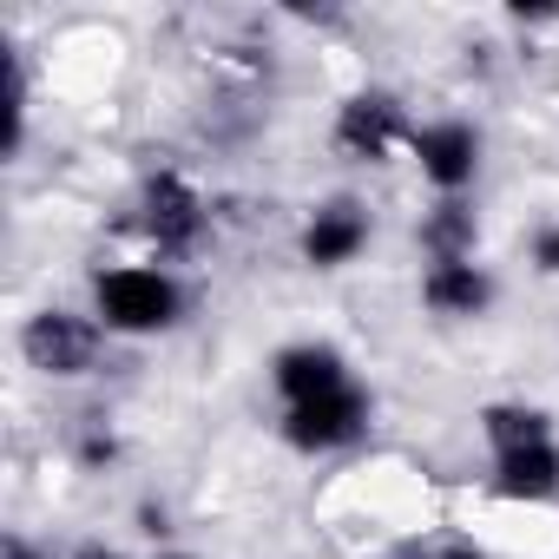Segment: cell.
I'll return each mask as SVG.
<instances>
[{
  "instance_id": "6da1fadb",
  "label": "cell",
  "mask_w": 559,
  "mask_h": 559,
  "mask_svg": "<svg viewBox=\"0 0 559 559\" xmlns=\"http://www.w3.org/2000/svg\"><path fill=\"white\" fill-rule=\"evenodd\" d=\"M93 310H99V323L119 330V336H152V330H171V323H178L185 290L171 284L165 270H139V263H126V270H99Z\"/></svg>"
},
{
  "instance_id": "7a4b0ae2",
  "label": "cell",
  "mask_w": 559,
  "mask_h": 559,
  "mask_svg": "<svg viewBox=\"0 0 559 559\" xmlns=\"http://www.w3.org/2000/svg\"><path fill=\"white\" fill-rule=\"evenodd\" d=\"M21 349H27V362L40 376H86L99 362V323L73 317V310H40L21 330Z\"/></svg>"
},
{
  "instance_id": "3957f363",
  "label": "cell",
  "mask_w": 559,
  "mask_h": 559,
  "mask_svg": "<svg viewBox=\"0 0 559 559\" xmlns=\"http://www.w3.org/2000/svg\"><path fill=\"white\" fill-rule=\"evenodd\" d=\"M139 224L158 237V250H191L204 237V198L178 171H152L139 185Z\"/></svg>"
},
{
  "instance_id": "277c9868",
  "label": "cell",
  "mask_w": 559,
  "mask_h": 559,
  "mask_svg": "<svg viewBox=\"0 0 559 559\" xmlns=\"http://www.w3.org/2000/svg\"><path fill=\"white\" fill-rule=\"evenodd\" d=\"M395 145H402V106H395L389 93H356V99H343V112H336V152H343V158L382 165Z\"/></svg>"
},
{
  "instance_id": "5b68a950",
  "label": "cell",
  "mask_w": 559,
  "mask_h": 559,
  "mask_svg": "<svg viewBox=\"0 0 559 559\" xmlns=\"http://www.w3.org/2000/svg\"><path fill=\"white\" fill-rule=\"evenodd\" d=\"M362 421H369V395H362V389H336V395L297 402V408H290V421H284V435H290L297 448L323 454V448L356 441V435H362Z\"/></svg>"
},
{
  "instance_id": "8992f818",
  "label": "cell",
  "mask_w": 559,
  "mask_h": 559,
  "mask_svg": "<svg viewBox=\"0 0 559 559\" xmlns=\"http://www.w3.org/2000/svg\"><path fill=\"white\" fill-rule=\"evenodd\" d=\"M415 165H421L428 185H441V191L454 198V191L474 185V171H480V132L461 126V119L421 126V132H415Z\"/></svg>"
},
{
  "instance_id": "52a82bcc",
  "label": "cell",
  "mask_w": 559,
  "mask_h": 559,
  "mask_svg": "<svg viewBox=\"0 0 559 559\" xmlns=\"http://www.w3.org/2000/svg\"><path fill=\"white\" fill-rule=\"evenodd\" d=\"M362 243H369V217H362L356 198H336V204H323V211L304 224V263H317V270L356 263Z\"/></svg>"
},
{
  "instance_id": "ba28073f",
  "label": "cell",
  "mask_w": 559,
  "mask_h": 559,
  "mask_svg": "<svg viewBox=\"0 0 559 559\" xmlns=\"http://www.w3.org/2000/svg\"><path fill=\"white\" fill-rule=\"evenodd\" d=\"M270 382L284 389V402L297 408V402H317V395H336V389H349V369H343V356H336L330 343H297V349H284V356H276Z\"/></svg>"
},
{
  "instance_id": "9c48e42d",
  "label": "cell",
  "mask_w": 559,
  "mask_h": 559,
  "mask_svg": "<svg viewBox=\"0 0 559 559\" xmlns=\"http://www.w3.org/2000/svg\"><path fill=\"white\" fill-rule=\"evenodd\" d=\"M421 297H428L435 317H480V310L493 304V276H487L474 257H461V263H435V270L421 276Z\"/></svg>"
},
{
  "instance_id": "30bf717a",
  "label": "cell",
  "mask_w": 559,
  "mask_h": 559,
  "mask_svg": "<svg viewBox=\"0 0 559 559\" xmlns=\"http://www.w3.org/2000/svg\"><path fill=\"white\" fill-rule=\"evenodd\" d=\"M493 487H500L507 500H552V493H559V448H552V441H533V448L500 454Z\"/></svg>"
},
{
  "instance_id": "8fae6325",
  "label": "cell",
  "mask_w": 559,
  "mask_h": 559,
  "mask_svg": "<svg viewBox=\"0 0 559 559\" xmlns=\"http://www.w3.org/2000/svg\"><path fill=\"white\" fill-rule=\"evenodd\" d=\"M474 237H480V224H474V211H467L461 198H448V204H435V211L421 217V250H428L435 263L474 257Z\"/></svg>"
},
{
  "instance_id": "7c38bea8",
  "label": "cell",
  "mask_w": 559,
  "mask_h": 559,
  "mask_svg": "<svg viewBox=\"0 0 559 559\" xmlns=\"http://www.w3.org/2000/svg\"><path fill=\"white\" fill-rule=\"evenodd\" d=\"M480 428H487V441H493V454H513V448H533V441H552V421H546L539 408H520V402H493V408L480 415Z\"/></svg>"
},
{
  "instance_id": "4fadbf2b",
  "label": "cell",
  "mask_w": 559,
  "mask_h": 559,
  "mask_svg": "<svg viewBox=\"0 0 559 559\" xmlns=\"http://www.w3.org/2000/svg\"><path fill=\"white\" fill-rule=\"evenodd\" d=\"M533 263H539L546 276H559V224H546V230L533 237Z\"/></svg>"
},
{
  "instance_id": "5bb4252c",
  "label": "cell",
  "mask_w": 559,
  "mask_h": 559,
  "mask_svg": "<svg viewBox=\"0 0 559 559\" xmlns=\"http://www.w3.org/2000/svg\"><path fill=\"white\" fill-rule=\"evenodd\" d=\"M8 559H40V552H34L27 539H8Z\"/></svg>"
},
{
  "instance_id": "9a60e30c",
  "label": "cell",
  "mask_w": 559,
  "mask_h": 559,
  "mask_svg": "<svg viewBox=\"0 0 559 559\" xmlns=\"http://www.w3.org/2000/svg\"><path fill=\"white\" fill-rule=\"evenodd\" d=\"M73 559H119V552H106V546H86V552H73Z\"/></svg>"
},
{
  "instance_id": "2e32d148",
  "label": "cell",
  "mask_w": 559,
  "mask_h": 559,
  "mask_svg": "<svg viewBox=\"0 0 559 559\" xmlns=\"http://www.w3.org/2000/svg\"><path fill=\"white\" fill-rule=\"evenodd\" d=\"M448 559H487V552H474V546H454V552H448Z\"/></svg>"
},
{
  "instance_id": "e0dca14e",
  "label": "cell",
  "mask_w": 559,
  "mask_h": 559,
  "mask_svg": "<svg viewBox=\"0 0 559 559\" xmlns=\"http://www.w3.org/2000/svg\"><path fill=\"white\" fill-rule=\"evenodd\" d=\"M165 559H191V552H165Z\"/></svg>"
}]
</instances>
